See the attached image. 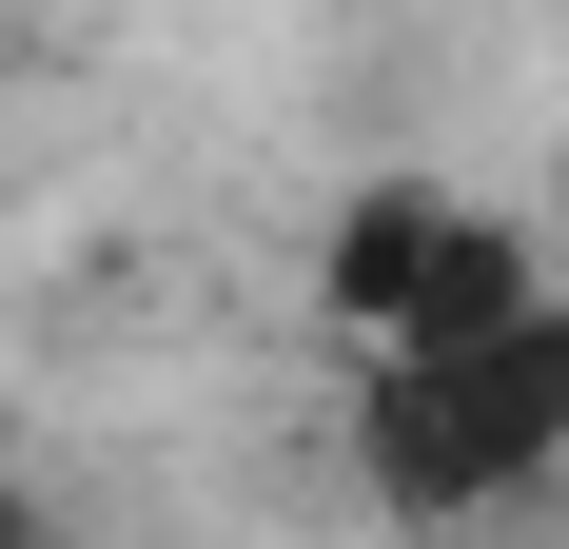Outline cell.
I'll use <instances>...</instances> for the list:
<instances>
[{
	"instance_id": "cell-3",
	"label": "cell",
	"mask_w": 569,
	"mask_h": 549,
	"mask_svg": "<svg viewBox=\"0 0 569 549\" xmlns=\"http://www.w3.org/2000/svg\"><path fill=\"white\" fill-rule=\"evenodd\" d=\"M0 549H20V510H0Z\"/></svg>"
},
{
	"instance_id": "cell-2",
	"label": "cell",
	"mask_w": 569,
	"mask_h": 549,
	"mask_svg": "<svg viewBox=\"0 0 569 549\" xmlns=\"http://www.w3.org/2000/svg\"><path fill=\"white\" fill-rule=\"evenodd\" d=\"M491 295H530V236L471 217V197H432V177H393V197L335 217V333H353V353L452 333V315H491Z\"/></svg>"
},
{
	"instance_id": "cell-1",
	"label": "cell",
	"mask_w": 569,
	"mask_h": 549,
	"mask_svg": "<svg viewBox=\"0 0 569 549\" xmlns=\"http://www.w3.org/2000/svg\"><path fill=\"white\" fill-rule=\"evenodd\" d=\"M353 471L373 510L412 530H452V510H511L530 471H569V295H491L452 333H393V353H353Z\"/></svg>"
}]
</instances>
